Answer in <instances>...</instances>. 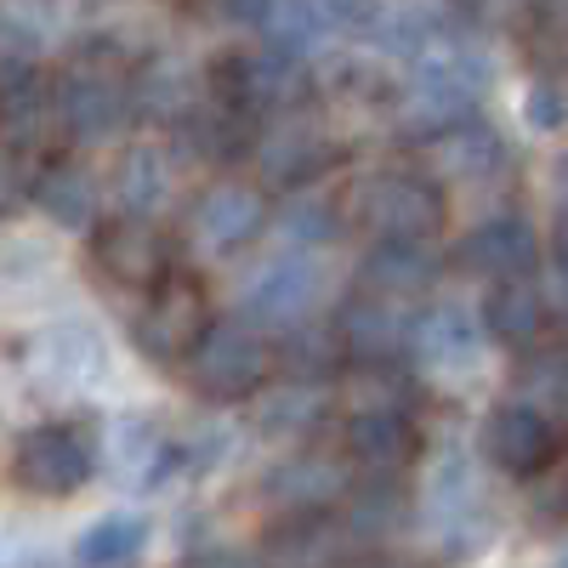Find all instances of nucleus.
<instances>
[{
    "label": "nucleus",
    "instance_id": "obj_1",
    "mask_svg": "<svg viewBox=\"0 0 568 568\" xmlns=\"http://www.w3.org/2000/svg\"><path fill=\"white\" fill-rule=\"evenodd\" d=\"M484 58L460 40H426L415 63H409V80L398 91V120L415 131V136H433L455 120H466L484 98Z\"/></svg>",
    "mask_w": 568,
    "mask_h": 568
},
{
    "label": "nucleus",
    "instance_id": "obj_2",
    "mask_svg": "<svg viewBox=\"0 0 568 568\" xmlns=\"http://www.w3.org/2000/svg\"><path fill=\"white\" fill-rule=\"evenodd\" d=\"M182 369H187V382H194L200 398L245 404L267 382V342L256 336L251 318H216L200 336V347L182 358Z\"/></svg>",
    "mask_w": 568,
    "mask_h": 568
},
{
    "label": "nucleus",
    "instance_id": "obj_3",
    "mask_svg": "<svg viewBox=\"0 0 568 568\" xmlns=\"http://www.w3.org/2000/svg\"><path fill=\"white\" fill-rule=\"evenodd\" d=\"M211 80H216V98L251 109L256 120H262V114L273 120V114H284V109H302L307 91H313L302 58H296L284 40L251 45V52H227V58L211 69Z\"/></svg>",
    "mask_w": 568,
    "mask_h": 568
},
{
    "label": "nucleus",
    "instance_id": "obj_4",
    "mask_svg": "<svg viewBox=\"0 0 568 568\" xmlns=\"http://www.w3.org/2000/svg\"><path fill=\"white\" fill-rule=\"evenodd\" d=\"M98 471V438L80 420H45L18 444L12 455V478L18 489L40 495V500H69L74 489H85V478Z\"/></svg>",
    "mask_w": 568,
    "mask_h": 568
},
{
    "label": "nucleus",
    "instance_id": "obj_5",
    "mask_svg": "<svg viewBox=\"0 0 568 568\" xmlns=\"http://www.w3.org/2000/svg\"><path fill=\"white\" fill-rule=\"evenodd\" d=\"M91 262H98L103 278H114L120 291L149 296L154 284H165L176 273V245L160 222H149V211H125L114 222L91 227Z\"/></svg>",
    "mask_w": 568,
    "mask_h": 568
},
{
    "label": "nucleus",
    "instance_id": "obj_6",
    "mask_svg": "<svg viewBox=\"0 0 568 568\" xmlns=\"http://www.w3.org/2000/svg\"><path fill=\"white\" fill-rule=\"evenodd\" d=\"M216 318H211V296H205V284L194 278V273H171L165 284H154L149 291V302H142V313H136V342H142V353L149 358H160V364H176V358H187L200 347V336L211 329Z\"/></svg>",
    "mask_w": 568,
    "mask_h": 568
},
{
    "label": "nucleus",
    "instance_id": "obj_7",
    "mask_svg": "<svg viewBox=\"0 0 568 568\" xmlns=\"http://www.w3.org/2000/svg\"><path fill=\"white\" fill-rule=\"evenodd\" d=\"M358 216L375 240H433L444 222V187L420 171H382L358 187Z\"/></svg>",
    "mask_w": 568,
    "mask_h": 568
},
{
    "label": "nucleus",
    "instance_id": "obj_8",
    "mask_svg": "<svg viewBox=\"0 0 568 568\" xmlns=\"http://www.w3.org/2000/svg\"><path fill=\"white\" fill-rule=\"evenodd\" d=\"M136 109V80H125L120 69L109 63H74L63 80H58V120L69 136L80 142H103L114 136Z\"/></svg>",
    "mask_w": 568,
    "mask_h": 568
},
{
    "label": "nucleus",
    "instance_id": "obj_9",
    "mask_svg": "<svg viewBox=\"0 0 568 568\" xmlns=\"http://www.w3.org/2000/svg\"><path fill=\"white\" fill-rule=\"evenodd\" d=\"M557 449H562V433L540 404H500L484 420V455L506 478H540L557 460Z\"/></svg>",
    "mask_w": 568,
    "mask_h": 568
},
{
    "label": "nucleus",
    "instance_id": "obj_10",
    "mask_svg": "<svg viewBox=\"0 0 568 568\" xmlns=\"http://www.w3.org/2000/svg\"><path fill=\"white\" fill-rule=\"evenodd\" d=\"M336 154L342 149L329 142V131L313 125V120H302L296 109L273 114V125L256 136V160H262V176L273 187H296V182L324 176L329 165H336Z\"/></svg>",
    "mask_w": 568,
    "mask_h": 568
},
{
    "label": "nucleus",
    "instance_id": "obj_11",
    "mask_svg": "<svg viewBox=\"0 0 568 568\" xmlns=\"http://www.w3.org/2000/svg\"><path fill=\"white\" fill-rule=\"evenodd\" d=\"M420 455V426L404 404H364L347 420V460L369 478H398Z\"/></svg>",
    "mask_w": 568,
    "mask_h": 568
},
{
    "label": "nucleus",
    "instance_id": "obj_12",
    "mask_svg": "<svg viewBox=\"0 0 568 568\" xmlns=\"http://www.w3.org/2000/svg\"><path fill=\"white\" fill-rule=\"evenodd\" d=\"M313 302H318V262L278 256L240 291V318H251L256 329H291L313 313Z\"/></svg>",
    "mask_w": 568,
    "mask_h": 568
},
{
    "label": "nucleus",
    "instance_id": "obj_13",
    "mask_svg": "<svg viewBox=\"0 0 568 568\" xmlns=\"http://www.w3.org/2000/svg\"><path fill=\"white\" fill-rule=\"evenodd\" d=\"M262 227H267V200L251 182H211L194 200V211H187V233H194L211 256L251 245Z\"/></svg>",
    "mask_w": 568,
    "mask_h": 568
},
{
    "label": "nucleus",
    "instance_id": "obj_14",
    "mask_svg": "<svg viewBox=\"0 0 568 568\" xmlns=\"http://www.w3.org/2000/svg\"><path fill=\"white\" fill-rule=\"evenodd\" d=\"M336 324H342V336H347L353 364H393L415 342V324L404 318V302L398 296H382V291H358L342 307Z\"/></svg>",
    "mask_w": 568,
    "mask_h": 568
},
{
    "label": "nucleus",
    "instance_id": "obj_15",
    "mask_svg": "<svg viewBox=\"0 0 568 568\" xmlns=\"http://www.w3.org/2000/svg\"><path fill=\"white\" fill-rule=\"evenodd\" d=\"M262 489L278 511H318V506H336L353 489V478H347V460L324 449H302L291 460H278L262 478Z\"/></svg>",
    "mask_w": 568,
    "mask_h": 568
},
{
    "label": "nucleus",
    "instance_id": "obj_16",
    "mask_svg": "<svg viewBox=\"0 0 568 568\" xmlns=\"http://www.w3.org/2000/svg\"><path fill=\"white\" fill-rule=\"evenodd\" d=\"M455 262L471 273H489V278H524L540 267V240L524 216H489L484 227H471L460 240Z\"/></svg>",
    "mask_w": 568,
    "mask_h": 568
},
{
    "label": "nucleus",
    "instance_id": "obj_17",
    "mask_svg": "<svg viewBox=\"0 0 568 568\" xmlns=\"http://www.w3.org/2000/svg\"><path fill=\"white\" fill-rule=\"evenodd\" d=\"M420 149H426V165H433L438 176H449V182H489L506 165L500 136L489 125H478L471 114L433 131V136H420Z\"/></svg>",
    "mask_w": 568,
    "mask_h": 568
},
{
    "label": "nucleus",
    "instance_id": "obj_18",
    "mask_svg": "<svg viewBox=\"0 0 568 568\" xmlns=\"http://www.w3.org/2000/svg\"><path fill=\"white\" fill-rule=\"evenodd\" d=\"M484 336H489V329H484ZM484 336H478V324H471L460 307H433V313L415 318L409 353L426 369H438V375H471L484 364Z\"/></svg>",
    "mask_w": 568,
    "mask_h": 568
},
{
    "label": "nucleus",
    "instance_id": "obj_19",
    "mask_svg": "<svg viewBox=\"0 0 568 568\" xmlns=\"http://www.w3.org/2000/svg\"><path fill=\"white\" fill-rule=\"evenodd\" d=\"M438 273H444V262L433 256L426 240H375V251L364 256V291L415 302L420 291H433Z\"/></svg>",
    "mask_w": 568,
    "mask_h": 568
},
{
    "label": "nucleus",
    "instance_id": "obj_20",
    "mask_svg": "<svg viewBox=\"0 0 568 568\" xmlns=\"http://www.w3.org/2000/svg\"><path fill=\"white\" fill-rule=\"evenodd\" d=\"M29 200H34V211L45 222H58L69 233L98 227V182H91V171L74 165V160H52L45 171H34Z\"/></svg>",
    "mask_w": 568,
    "mask_h": 568
},
{
    "label": "nucleus",
    "instance_id": "obj_21",
    "mask_svg": "<svg viewBox=\"0 0 568 568\" xmlns=\"http://www.w3.org/2000/svg\"><path fill=\"white\" fill-rule=\"evenodd\" d=\"M484 329H489V342H500V347H535L540 342L546 302H540V291L529 284V273L489 284V296H484Z\"/></svg>",
    "mask_w": 568,
    "mask_h": 568
},
{
    "label": "nucleus",
    "instance_id": "obj_22",
    "mask_svg": "<svg viewBox=\"0 0 568 568\" xmlns=\"http://www.w3.org/2000/svg\"><path fill=\"white\" fill-rule=\"evenodd\" d=\"M347 540H353V529L336 524L329 506H318V511H284V524L267 535V557H278V562H329V557H342Z\"/></svg>",
    "mask_w": 568,
    "mask_h": 568
},
{
    "label": "nucleus",
    "instance_id": "obj_23",
    "mask_svg": "<svg viewBox=\"0 0 568 568\" xmlns=\"http://www.w3.org/2000/svg\"><path fill=\"white\" fill-rule=\"evenodd\" d=\"M353 364L347 353V336H342V324H324V329H296L291 342H284L278 353V369L291 375L296 387H324V382H336V375Z\"/></svg>",
    "mask_w": 568,
    "mask_h": 568
},
{
    "label": "nucleus",
    "instance_id": "obj_24",
    "mask_svg": "<svg viewBox=\"0 0 568 568\" xmlns=\"http://www.w3.org/2000/svg\"><path fill=\"white\" fill-rule=\"evenodd\" d=\"M182 131H187V142H194L205 160H216V165H233L240 154L256 149V114L240 109V103H227V98H216V109L187 114Z\"/></svg>",
    "mask_w": 568,
    "mask_h": 568
},
{
    "label": "nucleus",
    "instance_id": "obj_25",
    "mask_svg": "<svg viewBox=\"0 0 568 568\" xmlns=\"http://www.w3.org/2000/svg\"><path fill=\"white\" fill-rule=\"evenodd\" d=\"M176 455H182V444H171L154 420H120V433H114V471L125 484L154 489L171 471Z\"/></svg>",
    "mask_w": 568,
    "mask_h": 568
},
{
    "label": "nucleus",
    "instance_id": "obj_26",
    "mask_svg": "<svg viewBox=\"0 0 568 568\" xmlns=\"http://www.w3.org/2000/svg\"><path fill=\"white\" fill-rule=\"evenodd\" d=\"M0 103H7V142L23 154V149H29V136L40 131V120H45V114H58V91L45 98V80H40V69H29V63L7 58V80H0Z\"/></svg>",
    "mask_w": 568,
    "mask_h": 568
},
{
    "label": "nucleus",
    "instance_id": "obj_27",
    "mask_svg": "<svg viewBox=\"0 0 568 568\" xmlns=\"http://www.w3.org/2000/svg\"><path fill=\"white\" fill-rule=\"evenodd\" d=\"M142 546H149V517L109 511V517H98V524L74 540V557L91 562V568H120V562L142 557Z\"/></svg>",
    "mask_w": 568,
    "mask_h": 568
},
{
    "label": "nucleus",
    "instance_id": "obj_28",
    "mask_svg": "<svg viewBox=\"0 0 568 568\" xmlns=\"http://www.w3.org/2000/svg\"><path fill=\"white\" fill-rule=\"evenodd\" d=\"M114 194H120L125 211H154L160 194H165V160H160V149H131L120 160Z\"/></svg>",
    "mask_w": 568,
    "mask_h": 568
},
{
    "label": "nucleus",
    "instance_id": "obj_29",
    "mask_svg": "<svg viewBox=\"0 0 568 568\" xmlns=\"http://www.w3.org/2000/svg\"><path fill=\"white\" fill-rule=\"evenodd\" d=\"M517 387H524V398H540L546 409H562L568 415V347L529 353L524 369H517Z\"/></svg>",
    "mask_w": 568,
    "mask_h": 568
},
{
    "label": "nucleus",
    "instance_id": "obj_30",
    "mask_svg": "<svg viewBox=\"0 0 568 568\" xmlns=\"http://www.w3.org/2000/svg\"><path fill=\"white\" fill-rule=\"evenodd\" d=\"M187 12L216 29H262L278 12V0H187Z\"/></svg>",
    "mask_w": 568,
    "mask_h": 568
},
{
    "label": "nucleus",
    "instance_id": "obj_31",
    "mask_svg": "<svg viewBox=\"0 0 568 568\" xmlns=\"http://www.w3.org/2000/svg\"><path fill=\"white\" fill-rule=\"evenodd\" d=\"M318 7L336 18L342 29H375V23H382V0H318Z\"/></svg>",
    "mask_w": 568,
    "mask_h": 568
},
{
    "label": "nucleus",
    "instance_id": "obj_32",
    "mask_svg": "<svg viewBox=\"0 0 568 568\" xmlns=\"http://www.w3.org/2000/svg\"><path fill=\"white\" fill-rule=\"evenodd\" d=\"M291 233H296V240H329V233H336V211H329V205H302L296 211V222H291Z\"/></svg>",
    "mask_w": 568,
    "mask_h": 568
},
{
    "label": "nucleus",
    "instance_id": "obj_33",
    "mask_svg": "<svg viewBox=\"0 0 568 568\" xmlns=\"http://www.w3.org/2000/svg\"><path fill=\"white\" fill-rule=\"evenodd\" d=\"M557 114H562V103H557V91H551V85L540 80V85L529 91V120H535V125H557Z\"/></svg>",
    "mask_w": 568,
    "mask_h": 568
},
{
    "label": "nucleus",
    "instance_id": "obj_34",
    "mask_svg": "<svg viewBox=\"0 0 568 568\" xmlns=\"http://www.w3.org/2000/svg\"><path fill=\"white\" fill-rule=\"evenodd\" d=\"M551 262H557V273L568 278V211H562V222H557V233H551Z\"/></svg>",
    "mask_w": 568,
    "mask_h": 568
},
{
    "label": "nucleus",
    "instance_id": "obj_35",
    "mask_svg": "<svg viewBox=\"0 0 568 568\" xmlns=\"http://www.w3.org/2000/svg\"><path fill=\"white\" fill-rule=\"evenodd\" d=\"M557 205H562V211H568V154H562V160H557Z\"/></svg>",
    "mask_w": 568,
    "mask_h": 568
},
{
    "label": "nucleus",
    "instance_id": "obj_36",
    "mask_svg": "<svg viewBox=\"0 0 568 568\" xmlns=\"http://www.w3.org/2000/svg\"><path fill=\"white\" fill-rule=\"evenodd\" d=\"M562 506H568V495H562Z\"/></svg>",
    "mask_w": 568,
    "mask_h": 568
}]
</instances>
